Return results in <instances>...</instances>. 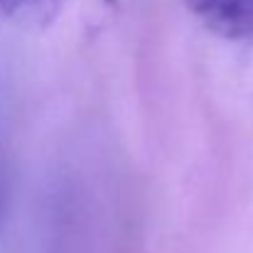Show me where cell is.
<instances>
[{"mask_svg":"<svg viewBox=\"0 0 253 253\" xmlns=\"http://www.w3.org/2000/svg\"><path fill=\"white\" fill-rule=\"evenodd\" d=\"M211 35L253 49V0H184Z\"/></svg>","mask_w":253,"mask_h":253,"instance_id":"6da1fadb","label":"cell"},{"mask_svg":"<svg viewBox=\"0 0 253 253\" xmlns=\"http://www.w3.org/2000/svg\"><path fill=\"white\" fill-rule=\"evenodd\" d=\"M59 7L62 0H0V12L20 25H47Z\"/></svg>","mask_w":253,"mask_h":253,"instance_id":"7a4b0ae2","label":"cell"}]
</instances>
